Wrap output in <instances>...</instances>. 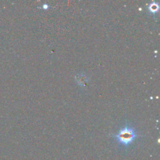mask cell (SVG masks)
<instances>
[{"label":"cell","mask_w":160,"mask_h":160,"mask_svg":"<svg viewBox=\"0 0 160 160\" xmlns=\"http://www.w3.org/2000/svg\"><path fill=\"white\" fill-rule=\"evenodd\" d=\"M137 136L134 129L126 126L121 129L118 134L114 136V138L119 144L124 146H128L134 141Z\"/></svg>","instance_id":"cell-1"},{"label":"cell","mask_w":160,"mask_h":160,"mask_svg":"<svg viewBox=\"0 0 160 160\" xmlns=\"http://www.w3.org/2000/svg\"><path fill=\"white\" fill-rule=\"evenodd\" d=\"M158 9H159V6L158 2H152L149 6V10L151 12L155 13L158 11Z\"/></svg>","instance_id":"cell-2"},{"label":"cell","mask_w":160,"mask_h":160,"mask_svg":"<svg viewBox=\"0 0 160 160\" xmlns=\"http://www.w3.org/2000/svg\"><path fill=\"white\" fill-rule=\"evenodd\" d=\"M76 79H77V81L78 82V83H79V84H84L85 82H86V81H87L86 76H81V75L78 76Z\"/></svg>","instance_id":"cell-3"},{"label":"cell","mask_w":160,"mask_h":160,"mask_svg":"<svg viewBox=\"0 0 160 160\" xmlns=\"http://www.w3.org/2000/svg\"><path fill=\"white\" fill-rule=\"evenodd\" d=\"M43 8H44V9H47L48 8V6L47 4H44Z\"/></svg>","instance_id":"cell-4"}]
</instances>
